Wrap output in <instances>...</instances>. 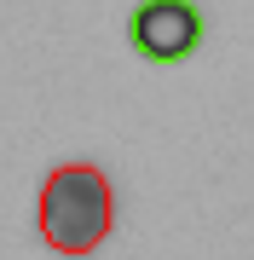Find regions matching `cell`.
Here are the masks:
<instances>
[{
	"label": "cell",
	"instance_id": "6da1fadb",
	"mask_svg": "<svg viewBox=\"0 0 254 260\" xmlns=\"http://www.w3.org/2000/svg\"><path fill=\"white\" fill-rule=\"evenodd\" d=\"M35 225H41V243L64 260H81L104 249L116 225V191H110V174L98 162H58L41 185V208H35Z\"/></svg>",
	"mask_w": 254,
	"mask_h": 260
},
{
	"label": "cell",
	"instance_id": "7a4b0ae2",
	"mask_svg": "<svg viewBox=\"0 0 254 260\" xmlns=\"http://www.w3.org/2000/svg\"><path fill=\"white\" fill-rule=\"evenodd\" d=\"M127 41L144 64H185L202 47L197 0H139L127 12Z\"/></svg>",
	"mask_w": 254,
	"mask_h": 260
}]
</instances>
